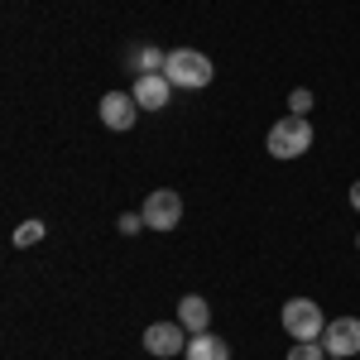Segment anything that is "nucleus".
Instances as JSON below:
<instances>
[{"instance_id":"ddd939ff","label":"nucleus","mask_w":360,"mask_h":360,"mask_svg":"<svg viewBox=\"0 0 360 360\" xmlns=\"http://www.w3.org/2000/svg\"><path fill=\"white\" fill-rule=\"evenodd\" d=\"M288 360H327V351H322V341H293Z\"/></svg>"},{"instance_id":"f03ea898","label":"nucleus","mask_w":360,"mask_h":360,"mask_svg":"<svg viewBox=\"0 0 360 360\" xmlns=\"http://www.w3.org/2000/svg\"><path fill=\"white\" fill-rule=\"evenodd\" d=\"M269 154L274 159H303L307 149H312V125H307V115H283L269 125Z\"/></svg>"},{"instance_id":"9d476101","label":"nucleus","mask_w":360,"mask_h":360,"mask_svg":"<svg viewBox=\"0 0 360 360\" xmlns=\"http://www.w3.org/2000/svg\"><path fill=\"white\" fill-rule=\"evenodd\" d=\"M183 360H231V346H226L221 336H212V332H197L193 341H188Z\"/></svg>"},{"instance_id":"0eeeda50","label":"nucleus","mask_w":360,"mask_h":360,"mask_svg":"<svg viewBox=\"0 0 360 360\" xmlns=\"http://www.w3.org/2000/svg\"><path fill=\"white\" fill-rule=\"evenodd\" d=\"M135 120H139V101L130 96V91H106L101 96V125L106 130H135Z\"/></svg>"},{"instance_id":"9b49d317","label":"nucleus","mask_w":360,"mask_h":360,"mask_svg":"<svg viewBox=\"0 0 360 360\" xmlns=\"http://www.w3.org/2000/svg\"><path fill=\"white\" fill-rule=\"evenodd\" d=\"M164 63H168V53H164V49H154V44H144V49L130 53V68H135L139 77H144V72H164Z\"/></svg>"},{"instance_id":"20e7f679","label":"nucleus","mask_w":360,"mask_h":360,"mask_svg":"<svg viewBox=\"0 0 360 360\" xmlns=\"http://www.w3.org/2000/svg\"><path fill=\"white\" fill-rule=\"evenodd\" d=\"M139 217H144L149 231H173V226L183 221V197L173 193V188H154V193L144 197Z\"/></svg>"},{"instance_id":"4468645a","label":"nucleus","mask_w":360,"mask_h":360,"mask_svg":"<svg viewBox=\"0 0 360 360\" xmlns=\"http://www.w3.org/2000/svg\"><path fill=\"white\" fill-rule=\"evenodd\" d=\"M312 111V91H307V86H293V91H288V115H307Z\"/></svg>"},{"instance_id":"2eb2a0df","label":"nucleus","mask_w":360,"mask_h":360,"mask_svg":"<svg viewBox=\"0 0 360 360\" xmlns=\"http://www.w3.org/2000/svg\"><path fill=\"white\" fill-rule=\"evenodd\" d=\"M139 226H144V217H139V212H120V231H125V236H135Z\"/></svg>"},{"instance_id":"39448f33","label":"nucleus","mask_w":360,"mask_h":360,"mask_svg":"<svg viewBox=\"0 0 360 360\" xmlns=\"http://www.w3.org/2000/svg\"><path fill=\"white\" fill-rule=\"evenodd\" d=\"M188 341H193V332H188L183 322H149V327H144V351H149V356H159V360L183 356V351H188Z\"/></svg>"},{"instance_id":"7ed1b4c3","label":"nucleus","mask_w":360,"mask_h":360,"mask_svg":"<svg viewBox=\"0 0 360 360\" xmlns=\"http://www.w3.org/2000/svg\"><path fill=\"white\" fill-rule=\"evenodd\" d=\"M278 322H283V332L293 341H322V332H327V317H322V307L312 298H288L283 312H278Z\"/></svg>"},{"instance_id":"a211bd4d","label":"nucleus","mask_w":360,"mask_h":360,"mask_svg":"<svg viewBox=\"0 0 360 360\" xmlns=\"http://www.w3.org/2000/svg\"><path fill=\"white\" fill-rule=\"evenodd\" d=\"M356 250H360V236H356Z\"/></svg>"},{"instance_id":"f257e3e1","label":"nucleus","mask_w":360,"mask_h":360,"mask_svg":"<svg viewBox=\"0 0 360 360\" xmlns=\"http://www.w3.org/2000/svg\"><path fill=\"white\" fill-rule=\"evenodd\" d=\"M212 58L197 53V49H173L164 63V77L173 82V91H202V86H212Z\"/></svg>"},{"instance_id":"dca6fc26","label":"nucleus","mask_w":360,"mask_h":360,"mask_svg":"<svg viewBox=\"0 0 360 360\" xmlns=\"http://www.w3.org/2000/svg\"><path fill=\"white\" fill-rule=\"evenodd\" d=\"M351 207H356V212H360V178H356V183H351Z\"/></svg>"},{"instance_id":"1a4fd4ad","label":"nucleus","mask_w":360,"mask_h":360,"mask_svg":"<svg viewBox=\"0 0 360 360\" xmlns=\"http://www.w3.org/2000/svg\"><path fill=\"white\" fill-rule=\"evenodd\" d=\"M178 322L188 327V332H212V303L207 298H197V293H188V298H178Z\"/></svg>"},{"instance_id":"f3484780","label":"nucleus","mask_w":360,"mask_h":360,"mask_svg":"<svg viewBox=\"0 0 360 360\" xmlns=\"http://www.w3.org/2000/svg\"><path fill=\"white\" fill-rule=\"evenodd\" d=\"M327 360H341V356H327Z\"/></svg>"},{"instance_id":"f8f14e48","label":"nucleus","mask_w":360,"mask_h":360,"mask_svg":"<svg viewBox=\"0 0 360 360\" xmlns=\"http://www.w3.org/2000/svg\"><path fill=\"white\" fill-rule=\"evenodd\" d=\"M39 240H44V221H34V217H29V221H20V226H15V245H20V250L39 245Z\"/></svg>"},{"instance_id":"6e6552de","label":"nucleus","mask_w":360,"mask_h":360,"mask_svg":"<svg viewBox=\"0 0 360 360\" xmlns=\"http://www.w3.org/2000/svg\"><path fill=\"white\" fill-rule=\"evenodd\" d=\"M130 96L139 101V111H164L168 96H173V82H168L164 72H144V77H135Z\"/></svg>"},{"instance_id":"423d86ee","label":"nucleus","mask_w":360,"mask_h":360,"mask_svg":"<svg viewBox=\"0 0 360 360\" xmlns=\"http://www.w3.org/2000/svg\"><path fill=\"white\" fill-rule=\"evenodd\" d=\"M322 351L327 356H360V317H336L322 332Z\"/></svg>"}]
</instances>
